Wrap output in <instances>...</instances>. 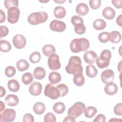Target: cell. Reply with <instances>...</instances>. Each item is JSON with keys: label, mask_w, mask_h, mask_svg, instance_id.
<instances>
[{"label": "cell", "mask_w": 122, "mask_h": 122, "mask_svg": "<svg viewBox=\"0 0 122 122\" xmlns=\"http://www.w3.org/2000/svg\"><path fill=\"white\" fill-rule=\"evenodd\" d=\"M49 81L51 84H55L58 83L61 80V74L56 71H52L50 73L48 77Z\"/></svg>", "instance_id": "cell-20"}, {"label": "cell", "mask_w": 122, "mask_h": 122, "mask_svg": "<svg viewBox=\"0 0 122 122\" xmlns=\"http://www.w3.org/2000/svg\"><path fill=\"white\" fill-rule=\"evenodd\" d=\"M16 112L12 109H6L0 114V121L4 122H12L16 117Z\"/></svg>", "instance_id": "cell-8"}, {"label": "cell", "mask_w": 122, "mask_h": 122, "mask_svg": "<svg viewBox=\"0 0 122 122\" xmlns=\"http://www.w3.org/2000/svg\"><path fill=\"white\" fill-rule=\"evenodd\" d=\"M122 103H119L117 104L113 109L114 113L119 116H122Z\"/></svg>", "instance_id": "cell-43"}, {"label": "cell", "mask_w": 122, "mask_h": 122, "mask_svg": "<svg viewBox=\"0 0 122 122\" xmlns=\"http://www.w3.org/2000/svg\"><path fill=\"white\" fill-rule=\"evenodd\" d=\"M60 92V97H64L66 96L69 92V89L66 85L63 83L60 84L56 86Z\"/></svg>", "instance_id": "cell-36"}, {"label": "cell", "mask_w": 122, "mask_h": 122, "mask_svg": "<svg viewBox=\"0 0 122 122\" xmlns=\"http://www.w3.org/2000/svg\"><path fill=\"white\" fill-rule=\"evenodd\" d=\"M98 40L102 43H106L110 40V33L104 31L100 33L98 35Z\"/></svg>", "instance_id": "cell-35"}, {"label": "cell", "mask_w": 122, "mask_h": 122, "mask_svg": "<svg viewBox=\"0 0 122 122\" xmlns=\"http://www.w3.org/2000/svg\"><path fill=\"white\" fill-rule=\"evenodd\" d=\"M89 10L88 5L84 3H80L76 7V11L80 16L86 15L88 13Z\"/></svg>", "instance_id": "cell-18"}, {"label": "cell", "mask_w": 122, "mask_h": 122, "mask_svg": "<svg viewBox=\"0 0 122 122\" xmlns=\"http://www.w3.org/2000/svg\"><path fill=\"white\" fill-rule=\"evenodd\" d=\"M122 39L121 34L118 31H112L110 33V41L112 43H118Z\"/></svg>", "instance_id": "cell-26"}, {"label": "cell", "mask_w": 122, "mask_h": 122, "mask_svg": "<svg viewBox=\"0 0 122 122\" xmlns=\"http://www.w3.org/2000/svg\"><path fill=\"white\" fill-rule=\"evenodd\" d=\"M54 1L57 3H59V4H62L64 2H65V0H54Z\"/></svg>", "instance_id": "cell-54"}, {"label": "cell", "mask_w": 122, "mask_h": 122, "mask_svg": "<svg viewBox=\"0 0 122 122\" xmlns=\"http://www.w3.org/2000/svg\"><path fill=\"white\" fill-rule=\"evenodd\" d=\"M5 73L8 77H12L16 73V69L13 66H9L6 68Z\"/></svg>", "instance_id": "cell-39"}, {"label": "cell", "mask_w": 122, "mask_h": 122, "mask_svg": "<svg viewBox=\"0 0 122 122\" xmlns=\"http://www.w3.org/2000/svg\"><path fill=\"white\" fill-rule=\"evenodd\" d=\"M0 38L5 37L9 33V29L5 26H0Z\"/></svg>", "instance_id": "cell-45"}, {"label": "cell", "mask_w": 122, "mask_h": 122, "mask_svg": "<svg viewBox=\"0 0 122 122\" xmlns=\"http://www.w3.org/2000/svg\"><path fill=\"white\" fill-rule=\"evenodd\" d=\"M22 81L25 85L30 84L33 80V76L30 72H26L22 76Z\"/></svg>", "instance_id": "cell-33"}, {"label": "cell", "mask_w": 122, "mask_h": 122, "mask_svg": "<svg viewBox=\"0 0 122 122\" xmlns=\"http://www.w3.org/2000/svg\"><path fill=\"white\" fill-rule=\"evenodd\" d=\"M12 42L15 48L18 49L23 48L26 44L25 38L21 34H16L12 39Z\"/></svg>", "instance_id": "cell-11"}, {"label": "cell", "mask_w": 122, "mask_h": 122, "mask_svg": "<svg viewBox=\"0 0 122 122\" xmlns=\"http://www.w3.org/2000/svg\"><path fill=\"white\" fill-rule=\"evenodd\" d=\"M112 2L113 5L117 9H121L122 8V0H112Z\"/></svg>", "instance_id": "cell-47"}, {"label": "cell", "mask_w": 122, "mask_h": 122, "mask_svg": "<svg viewBox=\"0 0 122 122\" xmlns=\"http://www.w3.org/2000/svg\"><path fill=\"white\" fill-rule=\"evenodd\" d=\"M50 27L51 30L60 32L65 30L66 25L63 21L54 20L51 22Z\"/></svg>", "instance_id": "cell-10"}, {"label": "cell", "mask_w": 122, "mask_h": 122, "mask_svg": "<svg viewBox=\"0 0 122 122\" xmlns=\"http://www.w3.org/2000/svg\"><path fill=\"white\" fill-rule=\"evenodd\" d=\"M85 108V105L83 102H76L69 109L68 114L75 118H77L84 112Z\"/></svg>", "instance_id": "cell-5"}, {"label": "cell", "mask_w": 122, "mask_h": 122, "mask_svg": "<svg viewBox=\"0 0 122 122\" xmlns=\"http://www.w3.org/2000/svg\"><path fill=\"white\" fill-rule=\"evenodd\" d=\"M19 98L17 96L10 94H8L5 98L6 103L10 106H15L19 103Z\"/></svg>", "instance_id": "cell-17"}, {"label": "cell", "mask_w": 122, "mask_h": 122, "mask_svg": "<svg viewBox=\"0 0 122 122\" xmlns=\"http://www.w3.org/2000/svg\"><path fill=\"white\" fill-rule=\"evenodd\" d=\"M106 121V117L102 114H99L93 120V122H105Z\"/></svg>", "instance_id": "cell-46"}, {"label": "cell", "mask_w": 122, "mask_h": 122, "mask_svg": "<svg viewBox=\"0 0 122 122\" xmlns=\"http://www.w3.org/2000/svg\"><path fill=\"white\" fill-rule=\"evenodd\" d=\"M122 121V120L121 119H117L116 118H113L112 119H110L109 120V122H111V121Z\"/></svg>", "instance_id": "cell-53"}, {"label": "cell", "mask_w": 122, "mask_h": 122, "mask_svg": "<svg viewBox=\"0 0 122 122\" xmlns=\"http://www.w3.org/2000/svg\"><path fill=\"white\" fill-rule=\"evenodd\" d=\"M66 10L62 6H56L54 10V15L58 19L63 18L66 15Z\"/></svg>", "instance_id": "cell-23"}, {"label": "cell", "mask_w": 122, "mask_h": 122, "mask_svg": "<svg viewBox=\"0 0 122 122\" xmlns=\"http://www.w3.org/2000/svg\"><path fill=\"white\" fill-rule=\"evenodd\" d=\"M122 15L120 14L119 16L117 17V19H116V22L117 24L119 25L120 27H122Z\"/></svg>", "instance_id": "cell-51"}, {"label": "cell", "mask_w": 122, "mask_h": 122, "mask_svg": "<svg viewBox=\"0 0 122 122\" xmlns=\"http://www.w3.org/2000/svg\"><path fill=\"white\" fill-rule=\"evenodd\" d=\"M118 88L117 85L112 82L107 83L104 89L105 92L109 95H112L116 94L118 92Z\"/></svg>", "instance_id": "cell-15"}, {"label": "cell", "mask_w": 122, "mask_h": 122, "mask_svg": "<svg viewBox=\"0 0 122 122\" xmlns=\"http://www.w3.org/2000/svg\"><path fill=\"white\" fill-rule=\"evenodd\" d=\"M7 20L11 24L16 23L19 19L20 10L16 7H12L8 9Z\"/></svg>", "instance_id": "cell-7"}, {"label": "cell", "mask_w": 122, "mask_h": 122, "mask_svg": "<svg viewBox=\"0 0 122 122\" xmlns=\"http://www.w3.org/2000/svg\"><path fill=\"white\" fill-rule=\"evenodd\" d=\"M44 95L52 100H56L60 97V92L56 87L48 83L45 88Z\"/></svg>", "instance_id": "cell-6"}, {"label": "cell", "mask_w": 122, "mask_h": 122, "mask_svg": "<svg viewBox=\"0 0 122 122\" xmlns=\"http://www.w3.org/2000/svg\"><path fill=\"white\" fill-rule=\"evenodd\" d=\"M63 122H75V118L71 116L70 115H68L66 116L64 119L63 121Z\"/></svg>", "instance_id": "cell-48"}, {"label": "cell", "mask_w": 122, "mask_h": 122, "mask_svg": "<svg viewBox=\"0 0 122 122\" xmlns=\"http://www.w3.org/2000/svg\"><path fill=\"white\" fill-rule=\"evenodd\" d=\"M8 88L12 92H17L20 89V84L15 79L10 80L7 84Z\"/></svg>", "instance_id": "cell-22"}, {"label": "cell", "mask_w": 122, "mask_h": 122, "mask_svg": "<svg viewBox=\"0 0 122 122\" xmlns=\"http://www.w3.org/2000/svg\"><path fill=\"white\" fill-rule=\"evenodd\" d=\"M41 58V55L38 51H34L30 55L29 60L32 63H37L39 62Z\"/></svg>", "instance_id": "cell-34"}, {"label": "cell", "mask_w": 122, "mask_h": 122, "mask_svg": "<svg viewBox=\"0 0 122 122\" xmlns=\"http://www.w3.org/2000/svg\"><path fill=\"white\" fill-rule=\"evenodd\" d=\"M23 122H34V118L30 113H25L23 117Z\"/></svg>", "instance_id": "cell-44"}, {"label": "cell", "mask_w": 122, "mask_h": 122, "mask_svg": "<svg viewBox=\"0 0 122 122\" xmlns=\"http://www.w3.org/2000/svg\"><path fill=\"white\" fill-rule=\"evenodd\" d=\"M46 71L41 67H36L33 71V76L37 80H42L45 77Z\"/></svg>", "instance_id": "cell-19"}, {"label": "cell", "mask_w": 122, "mask_h": 122, "mask_svg": "<svg viewBox=\"0 0 122 122\" xmlns=\"http://www.w3.org/2000/svg\"><path fill=\"white\" fill-rule=\"evenodd\" d=\"M19 3L17 0H5L4 1V6L7 9H9L12 7H17Z\"/></svg>", "instance_id": "cell-38"}, {"label": "cell", "mask_w": 122, "mask_h": 122, "mask_svg": "<svg viewBox=\"0 0 122 122\" xmlns=\"http://www.w3.org/2000/svg\"><path fill=\"white\" fill-rule=\"evenodd\" d=\"M71 22L74 26L78 24H83V20L82 18L77 15H74L71 18Z\"/></svg>", "instance_id": "cell-40"}, {"label": "cell", "mask_w": 122, "mask_h": 122, "mask_svg": "<svg viewBox=\"0 0 122 122\" xmlns=\"http://www.w3.org/2000/svg\"><path fill=\"white\" fill-rule=\"evenodd\" d=\"M86 74L90 78H94L98 74V70L93 65H89L86 68Z\"/></svg>", "instance_id": "cell-25"}, {"label": "cell", "mask_w": 122, "mask_h": 122, "mask_svg": "<svg viewBox=\"0 0 122 122\" xmlns=\"http://www.w3.org/2000/svg\"><path fill=\"white\" fill-rule=\"evenodd\" d=\"M74 31L76 34L81 35L85 33L86 27L83 24H78L74 26Z\"/></svg>", "instance_id": "cell-37"}, {"label": "cell", "mask_w": 122, "mask_h": 122, "mask_svg": "<svg viewBox=\"0 0 122 122\" xmlns=\"http://www.w3.org/2000/svg\"><path fill=\"white\" fill-rule=\"evenodd\" d=\"M48 65L51 70H59L61 66L59 56L55 53L50 55L48 60Z\"/></svg>", "instance_id": "cell-9"}, {"label": "cell", "mask_w": 122, "mask_h": 122, "mask_svg": "<svg viewBox=\"0 0 122 122\" xmlns=\"http://www.w3.org/2000/svg\"><path fill=\"white\" fill-rule=\"evenodd\" d=\"M42 90V86L41 84L38 81L32 82L29 87V92L30 94L33 96H37L39 95Z\"/></svg>", "instance_id": "cell-13"}, {"label": "cell", "mask_w": 122, "mask_h": 122, "mask_svg": "<svg viewBox=\"0 0 122 122\" xmlns=\"http://www.w3.org/2000/svg\"><path fill=\"white\" fill-rule=\"evenodd\" d=\"M102 16L107 20H111L113 19L116 14L115 10L111 7H105L102 10Z\"/></svg>", "instance_id": "cell-16"}, {"label": "cell", "mask_w": 122, "mask_h": 122, "mask_svg": "<svg viewBox=\"0 0 122 122\" xmlns=\"http://www.w3.org/2000/svg\"><path fill=\"white\" fill-rule=\"evenodd\" d=\"M11 48L10 42L5 40L0 41V50L1 51L7 52L9 51Z\"/></svg>", "instance_id": "cell-32"}, {"label": "cell", "mask_w": 122, "mask_h": 122, "mask_svg": "<svg viewBox=\"0 0 122 122\" xmlns=\"http://www.w3.org/2000/svg\"><path fill=\"white\" fill-rule=\"evenodd\" d=\"M48 16L44 11L33 12L28 17V22L33 25H37L45 22L48 19Z\"/></svg>", "instance_id": "cell-3"}, {"label": "cell", "mask_w": 122, "mask_h": 122, "mask_svg": "<svg viewBox=\"0 0 122 122\" xmlns=\"http://www.w3.org/2000/svg\"><path fill=\"white\" fill-rule=\"evenodd\" d=\"M0 112H1L3 111V110H4L5 106V104L3 103V102L2 101H0Z\"/></svg>", "instance_id": "cell-52"}, {"label": "cell", "mask_w": 122, "mask_h": 122, "mask_svg": "<svg viewBox=\"0 0 122 122\" xmlns=\"http://www.w3.org/2000/svg\"><path fill=\"white\" fill-rule=\"evenodd\" d=\"M53 110L57 114H61L64 112L65 110V106L62 102H57L53 106Z\"/></svg>", "instance_id": "cell-31"}, {"label": "cell", "mask_w": 122, "mask_h": 122, "mask_svg": "<svg viewBox=\"0 0 122 122\" xmlns=\"http://www.w3.org/2000/svg\"><path fill=\"white\" fill-rule=\"evenodd\" d=\"M73 81L76 86H81L85 83V78L82 73L76 74L74 75Z\"/></svg>", "instance_id": "cell-27"}, {"label": "cell", "mask_w": 122, "mask_h": 122, "mask_svg": "<svg viewBox=\"0 0 122 122\" xmlns=\"http://www.w3.org/2000/svg\"><path fill=\"white\" fill-rule=\"evenodd\" d=\"M84 115L88 118H92L97 112V110L93 106H88L84 112Z\"/></svg>", "instance_id": "cell-30"}, {"label": "cell", "mask_w": 122, "mask_h": 122, "mask_svg": "<svg viewBox=\"0 0 122 122\" xmlns=\"http://www.w3.org/2000/svg\"><path fill=\"white\" fill-rule=\"evenodd\" d=\"M56 121V116L51 112H48L44 117L45 122H55Z\"/></svg>", "instance_id": "cell-41"}, {"label": "cell", "mask_w": 122, "mask_h": 122, "mask_svg": "<svg viewBox=\"0 0 122 122\" xmlns=\"http://www.w3.org/2000/svg\"><path fill=\"white\" fill-rule=\"evenodd\" d=\"M102 81L105 84L112 82L114 78V73L112 70L107 69L102 72L101 74Z\"/></svg>", "instance_id": "cell-12"}, {"label": "cell", "mask_w": 122, "mask_h": 122, "mask_svg": "<svg viewBox=\"0 0 122 122\" xmlns=\"http://www.w3.org/2000/svg\"><path fill=\"white\" fill-rule=\"evenodd\" d=\"M0 23H1L5 21L6 16H5V14L4 12L1 10H0Z\"/></svg>", "instance_id": "cell-49"}, {"label": "cell", "mask_w": 122, "mask_h": 122, "mask_svg": "<svg viewBox=\"0 0 122 122\" xmlns=\"http://www.w3.org/2000/svg\"><path fill=\"white\" fill-rule=\"evenodd\" d=\"M112 57V53L109 50H103L100 56L96 60L97 66L100 69H104L109 66L110 64V60Z\"/></svg>", "instance_id": "cell-4"}, {"label": "cell", "mask_w": 122, "mask_h": 122, "mask_svg": "<svg viewBox=\"0 0 122 122\" xmlns=\"http://www.w3.org/2000/svg\"><path fill=\"white\" fill-rule=\"evenodd\" d=\"M97 57V54L93 51H88L83 55V59L85 62L91 64L95 62Z\"/></svg>", "instance_id": "cell-14"}, {"label": "cell", "mask_w": 122, "mask_h": 122, "mask_svg": "<svg viewBox=\"0 0 122 122\" xmlns=\"http://www.w3.org/2000/svg\"><path fill=\"white\" fill-rule=\"evenodd\" d=\"M16 67L20 71H23L29 69L30 64L26 60L20 59L17 62Z\"/></svg>", "instance_id": "cell-24"}, {"label": "cell", "mask_w": 122, "mask_h": 122, "mask_svg": "<svg viewBox=\"0 0 122 122\" xmlns=\"http://www.w3.org/2000/svg\"><path fill=\"white\" fill-rule=\"evenodd\" d=\"M46 110L45 104L41 102H37L35 103L33 107L34 112L37 115L42 114Z\"/></svg>", "instance_id": "cell-21"}, {"label": "cell", "mask_w": 122, "mask_h": 122, "mask_svg": "<svg viewBox=\"0 0 122 122\" xmlns=\"http://www.w3.org/2000/svg\"><path fill=\"white\" fill-rule=\"evenodd\" d=\"M0 97H3L6 94V90L5 89L1 86H0Z\"/></svg>", "instance_id": "cell-50"}, {"label": "cell", "mask_w": 122, "mask_h": 122, "mask_svg": "<svg viewBox=\"0 0 122 122\" xmlns=\"http://www.w3.org/2000/svg\"><path fill=\"white\" fill-rule=\"evenodd\" d=\"M89 47L90 43L89 41L84 38L72 40L70 45V50L73 53L86 51Z\"/></svg>", "instance_id": "cell-2"}, {"label": "cell", "mask_w": 122, "mask_h": 122, "mask_svg": "<svg viewBox=\"0 0 122 122\" xmlns=\"http://www.w3.org/2000/svg\"><path fill=\"white\" fill-rule=\"evenodd\" d=\"M89 5L91 8L93 10L98 9L101 5V0H90L89 1Z\"/></svg>", "instance_id": "cell-42"}, {"label": "cell", "mask_w": 122, "mask_h": 122, "mask_svg": "<svg viewBox=\"0 0 122 122\" xmlns=\"http://www.w3.org/2000/svg\"><path fill=\"white\" fill-rule=\"evenodd\" d=\"M43 53L46 56H50V55L55 53V47L51 44H46L42 48Z\"/></svg>", "instance_id": "cell-28"}, {"label": "cell", "mask_w": 122, "mask_h": 122, "mask_svg": "<svg viewBox=\"0 0 122 122\" xmlns=\"http://www.w3.org/2000/svg\"><path fill=\"white\" fill-rule=\"evenodd\" d=\"M65 70L68 73L73 75L82 73L83 67L81 66V61L80 58L76 56L71 57L65 67Z\"/></svg>", "instance_id": "cell-1"}, {"label": "cell", "mask_w": 122, "mask_h": 122, "mask_svg": "<svg viewBox=\"0 0 122 122\" xmlns=\"http://www.w3.org/2000/svg\"><path fill=\"white\" fill-rule=\"evenodd\" d=\"M93 28L98 30H103L106 26V22L102 19H98L95 20L93 23Z\"/></svg>", "instance_id": "cell-29"}]
</instances>
